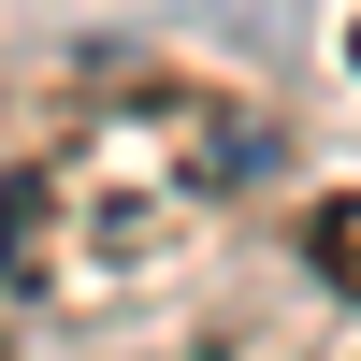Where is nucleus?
<instances>
[{
    "label": "nucleus",
    "mask_w": 361,
    "mask_h": 361,
    "mask_svg": "<svg viewBox=\"0 0 361 361\" xmlns=\"http://www.w3.org/2000/svg\"><path fill=\"white\" fill-rule=\"evenodd\" d=\"M289 246H304L318 289H347V304H361V188H318L304 217H289Z\"/></svg>",
    "instance_id": "f257e3e1"
},
{
    "label": "nucleus",
    "mask_w": 361,
    "mask_h": 361,
    "mask_svg": "<svg viewBox=\"0 0 361 361\" xmlns=\"http://www.w3.org/2000/svg\"><path fill=\"white\" fill-rule=\"evenodd\" d=\"M0 361H15V333H0Z\"/></svg>",
    "instance_id": "7ed1b4c3"
},
{
    "label": "nucleus",
    "mask_w": 361,
    "mask_h": 361,
    "mask_svg": "<svg viewBox=\"0 0 361 361\" xmlns=\"http://www.w3.org/2000/svg\"><path fill=\"white\" fill-rule=\"evenodd\" d=\"M347 73H361V15H347Z\"/></svg>",
    "instance_id": "f03ea898"
}]
</instances>
